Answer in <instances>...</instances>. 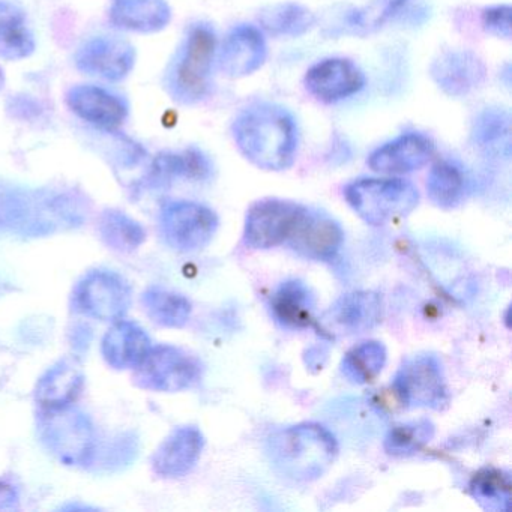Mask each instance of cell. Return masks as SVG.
Returning a JSON list of instances; mask_svg holds the SVG:
<instances>
[{
  "label": "cell",
  "instance_id": "cell-6",
  "mask_svg": "<svg viewBox=\"0 0 512 512\" xmlns=\"http://www.w3.org/2000/svg\"><path fill=\"white\" fill-rule=\"evenodd\" d=\"M134 370L136 386L155 392L185 391L199 385L203 376L196 356L169 344L152 346Z\"/></svg>",
  "mask_w": 512,
  "mask_h": 512
},
{
  "label": "cell",
  "instance_id": "cell-11",
  "mask_svg": "<svg viewBox=\"0 0 512 512\" xmlns=\"http://www.w3.org/2000/svg\"><path fill=\"white\" fill-rule=\"evenodd\" d=\"M364 71L346 58H326L308 68L304 88L314 100L337 104L358 95L365 88Z\"/></svg>",
  "mask_w": 512,
  "mask_h": 512
},
{
  "label": "cell",
  "instance_id": "cell-30",
  "mask_svg": "<svg viewBox=\"0 0 512 512\" xmlns=\"http://www.w3.org/2000/svg\"><path fill=\"white\" fill-rule=\"evenodd\" d=\"M140 301L146 316L163 328H184L193 311L185 296L158 286L149 287Z\"/></svg>",
  "mask_w": 512,
  "mask_h": 512
},
{
  "label": "cell",
  "instance_id": "cell-15",
  "mask_svg": "<svg viewBox=\"0 0 512 512\" xmlns=\"http://www.w3.org/2000/svg\"><path fill=\"white\" fill-rule=\"evenodd\" d=\"M382 296L374 292H352L338 298L319 320L331 335H356L371 331L382 322Z\"/></svg>",
  "mask_w": 512,
  "mask_h": 512
},
{
  "label": "cell",
  "instance_id": "cell-14",
  "mask_svg": "<svg viewBox=\"0 0 512 512\" xmlns=\"http://www.w3.org/2000/svg\"><path fill=\"white\" fill-rule=\"evenodd\" d=\"M136 65V50L119 37H94L77 50L76 67L106 82H121Z\"/></svg>",
  "mask_w": 512,
  "mask_h": 512
},
{
  "label": "cell",
  "instance_id": "cell-29",
  "mask_svg": "<svg viewBox=\"0 0 512 512\" xmlns=\"http://www.w3.org/2000/svg\"><path fill=\"white\" fill-rule=\"evenodd\" d=\"M34 52V35L25 13L11 2H0V58L22 61Z\"/></svg>",
  "mask_w": 512,
  "mask_h": 512
},
{
  "label": "cell",
  "instance_id": "cell-7",
  "mask_svg": "<svg viewBox=\"0 0 512 512\" xmlns=\"http://www.w3.org/2000/svg\"><path fill=\"white\" fill-rule=\"evenodd\" d=\"M392 391L398 401L410 409L440 410L449 401L442 362L431 353L407 358L395 373Z\"/></svg>",
  "mask_w": 512,
  "mask_h": 512
},
{
  "label": "cell",
  "instance_id": "cell-27",
  "mask_svg": "<svg viewBox=\"0 0 512 512\" xmlns=\"http://www.w3.org/2000/svg\"><path fill=\"white\" fill-rule=\"evenodd\" d=\"M214 172L208 155L200 149L188 148L179 152H164L152 164V178L158 184H169L176 179L208 181Z\"/></svg>",
  "mask_w": 512,
  "mask_h": 512
},
{
  "label": "cell",
  "instance_id": "cell-32",
  "mask_svg": "<svg viewBox=\"0 0 512 512\" xmlns=\"http://www.w3.org/2000/svg\"><path fill=\"white\" fill-rule=\"evenodd\" d=\"M511 476L505 470L485 467L473 475L469 490L485 511H508L511 503Z\"/></svg>",
  "mask_w": 512,
  "mask_h": 512
},
{
  "label": "cell",
  "instance_id": "cell-25",
  "mask_svg": "<svg viewBox=\"0 0 512 512\" xmlns=\"http://www.w3.org/2000/svg\"><path fill=\"white\" fill-rule=\"evenodd\" d=\"M473 145L487 155L508 158L511 154V113L487 107L476 115L470 130Z\"/></svg>",
  "mask_w": 512,
  "mask_h": 512
},
{
  "label": "cell",
  "instance_id": "cell-3",
  "mask_svg": "<svg viewBox=\"0 0 512 512\" xmlns=\"http://www.w3.org/2000/svg\"><path fill=\"white\" fill-rule=\"evenodd\" d=\"M218 40L208 23L188 28L166 73V89L182 106H196L211 94L212 73L217 64Z\"/></svg>",
  "mask_w": 512,
  "mask_h": 512
},
{
  "label": "cell",
  "instance_id": "cell-12",
  "mask_svg": "<svg viewBox=\"0 0 512 512\" xmlns=\"http://www.w3.org/2000/svg\"><path fill=\"white\" fill-rule=\"evenodd\" d=\"M487 65L472 50H443L430 65L434 85L451 98H464L478 91L487 79Z\"/></svg>",
  "mask_w": 512,
  "mask_h": 512
},
{
  "label": "cell",
  "instance_id": "cell-9",
  "mask_svg": "<svg viewBox=\"0 0 512 512\" xmlns=\"http://www.w3.org/2000/svg\"><path fill=\"white\" fill-rule=\"evenodd\" d=\"M131 286L113 271L89 272L73 292V308L89 319L116 322L124 319L131 305Z\"/></svg>",
  "mask_w": 512,
  "mask_h": 512
},
{
  "label": "cell",
  "instance_id": "cell-21",
  "mask_svg": "<svg viewBox=\"0 0 512 512\" xmlns=\"http://www.w3.org/2000/svg\"><path fill=\"white\" fill-rule=\"evenodd\" d=\"M151 347V338L142 326L131 320L119 319L104 335L101 353L110 367L128 370L136 368Z\"/></svg>",
  "mask_w": 512,
  "mask_h": 512
},
{
  "label": "cell",
  "instance_id": "cell-10",
  "mask_svg": "<svg viewBox=\"0 0 512 512\" xmlns=\"http://www.w3.org/2000/svg\"><path fill=\"white\" fill-rule=\"evenodd\" d=\"M307 206L283 199H262L248 209L244 242L254 250H269L286 244Z\"/></svg>",
  "mask_w": 512,
  "mask_h": 512
},
{
  "label": "cell",
  "instance_id": "cell-35",
  "mask_svg": "<svg viewBox=\"0 0 512 512\" xmlns=\"http://www.w3.org/2000/svg\"><path fill=\"white\" fill-rule=\"evenodd\" d=\"M482 28L487 34L502 40H511L512 10L511 5H491L481 13Z\"/></svg>",
  "mask_w": 512,
  "mask_h": 512
},
{
  "label": "cell",
  "instance_id": "cell-19",
  "mask_svg": "<svg viewBox=\"0 0 512 512\" xmlns=\"http://www.w3.org/2000/svg\"><path fill=\"white\" fill-rule=\"evenodd\" d=\"M67 104L74 115L101 130H118L128 118L124 98L101 86H74L67 92Z\"/></svg>",
  "mask_w": 512,
  "mask_h": 512
},
{
  "label": "cell",
  "instance_id": "cell-28",
  "mask_svg": "<svg viewBox=\"0 0 512 512\" xmlns=\"http://www.w3.org/2000/svg\"><path fill=\"white\" fill-rule=\"evenodd\" d=\"M260 28L277 38H299L316 26L313 11L296 2H280L260 10Z\"/></svg>",
  "mask_w": 512,
  "mask_h": 512
},
{
  "label": "cell",
  "instance_id": "cell-18",
  "mask_svg": "<svg viewBox=\"0 0 512 512\" xmlns=\"http://www.w3.org/2000/svg\"><path fill=\"white\" fill-rule=\"evenodd\" d=\"M433 155L430 137L410 131L374 149L367 163L371 170L383 175H407L422 169Z\"/></svg>",
  "mask_w": 512,
  "mask_h": 512
},
{
  "label": "cell",
  "instance_id": "cell-23",
  "mask_svg": "<svg viewBox=\"0 0 512 512\" xmlns=\"http://www.w3.org/2000/svg\"><path fill=\"white\" fill-rule=\"evenodd\" d=\"M85 377L82 368L73 359H64L53 365L37 386V403L41 410L73 406L83 389Z\"/></svg>",
  "mask_w": 512,
  "mask_h": 512
},
{
  "label": "cell",
  "instance_id": "cell-2",
  "mask_svg": "<svg viewBox=\"0 0 512 512\" xmlns=\"http://www.w3.org/2000/svg\"><path fill=\"white\" fill-rule=\"evenodd\" d=\"M266 455L278 475L290 481L311 482L334 464L338 443L323 425L302 422L272 434L266 440Z\"/></svg>",
  "mask_w": 512,
  "mask_h": 512
},
{
  "label": "cell",
  "instance_id": "cell-13",
  "mask_svg": "<svg viewBox=\"0 0 512 512\" xmlns=\"http://www.w3.org/2000/svg\"><path fill=\"white\" fill-rule=\"evenodd\" d=\"M268 53L262 29L244 23L227 32L217 50V65L229 79H244L265 65Z\"/></svg>",
  "mask_w": 512,
  "mask_h": 512
},
{
  "label": "cell",
  "instance_id": "cell-26",
  "mask_svg": "<svg viewBox=\"0 0 512 512\" xmlns=\"http://www.w3.org/2000/svg\"><path fill=\"white\" fill-rule=\"evenodd\" d=\"M427 193L437 208H458L469 196V176L457 161H437L428 173Z\"/></svg>",
  "mask_w": 512,
  "mask_h": 512
},
{
  "label": "cell",
  "instance_id": "cell-1",
  "mask_svg": "<svg viewBox=\"0 0 512 512\" xmlns=\"http://www.w3.org/2000/svg\"><path fill=\"white\" fill-rule=\"evenodd\" d=\"M230 134L242 157L266 172L290 169L298 157V122L281 104H248L233 119Z\"/></svg>",
  "mask_w": 512,
  "mask_h": 512
},
{
  "label": "cell",
  "instance_id": "cell-20",
  "mask_svg": "<svg viewBox=\"0 0 512 512\" xmlns=\"http://www.w3.org/2000/svg\"><path fill=\"white\" fill-rule=\"evenodd\" d=\"M205 448V436L194 425L175 428L158 446L152 457V469L163 478H182L199 463Z\"/></svg>",
  "mask_w": 512,
  "mask_h": 512
},
{
  "label": "cell",
  "instance_id": "cell-4",
  "mask_svg": "<svg viewBox=\"0 0 512 512\" xmlns=\"http://www.w3.org/2000/svg\"><path fill=\"white\" fill-rule=\"evenodd\" d=\"M350 208L371 226H385L406 218L419 205L415 185L400 178H361L344 188Z\"/></svg>",
  "mask_w": 512,
  "mask_h": 512
},
{
  "label": "cell",
  "instance_id": "cell-34",
  "mask_svg": "<svg viewBox=\"0 0 512 512\" xmlns=\"http://www.w3.org/2000/svg\"><path fill=\"white\" fill-rule=\"evenodd\" d=\"M436 427L427 418L395 425L386 433L383 448L394 457H410L418 454L433 440Z\"/></svg>",
  "mask_w": 512,
  "mask_h": 512
},
{
  "label": "cell",
  "instance_id": "cell-36",
  "mask_svg": "<svg viewBox=\"0 0 512 512\" xmlns=\"http://www.w3.org/2000/svg\"><path fill=\"white\" fill-rule=\"evenodd\" d=\"M19 505V493L13 485L0 481V511H11Z\"/></svg>",
  "mask_w": 512,
  "mask_h": 512
},
{
  "label": "cell",
  "instance_id": "cell-8",
  "mask_svg": "<svg viewBox=\"0 0 512 512\" xmlns=\"http://www.w3.org/2000/svg\"><path fill=\"white\" fill-rule=\"evenodd\" d=\"M160 232L173 250L193 253L203 250L217 233V214L202 203L173 200L161 208Z\"/></svg>",
  "mask_w": 512,
  "mask_h": 512
},
{
  "label": "cell",
  "instance_id": "cell-5",
  "mask_svg": "<svg viewBox=\"0 0 512 512\" xmlns=\"http://www.w3.org/2000/svg\"><path fill=\"white\" fill-rule=\"evenodd\" d=\"M40 434L44 445L68 466L91 463L97 433L91 419L73 406L41 410Z\"/></svg>",
  "mask_w": 512,
  "mask_h": 512
},
{
  "label": "cell",
  "instance_id": "cell-16",
  "mask_svg": "<svg viewBox=\"0 0 512 512\" xmlns=\"http://www.w3.org/2000/svg\"><path fill=\"white\" fill-rule=\"evenodd\" d=\"M343 242V229L334 218L307 208L286 244L305 259L329 262L337 256Z\"/></svg>",
  "mask_w": 512,
  "mask_h": 512
},
{
  "label": "cell",
  "instance_id": "cell-31",
  "mask_svg": "<svg viewBox=\"0 0 512 512\" xmlns=\"http://www.w3.org/2000/svg\"><path fill=\"white\" fill-rule=\"evenodd\" d=\"M388 352L380 341H364L341 359L340 371L353 385H365L376 379L386 365Z\"/></svg>",
  "mask_w": 512,
  "mask_h": 512
},
{
  "label": "cell",
  "instance_id": "cell-24",
  "mask_svg": "<svg viewBox=\"0 0 512 512\" xmlns=\"http://www.w3.org/2000/svg\"><path fill=\"white\" fill-rule=\"evenodd\" d=\"M314 308L316 296L299 280L286 281L271 296L272 316L284 328H310L314 325Z\"/></svg>",
  "mask_w": 512,
  "mask_h": 512
},
{
  "label": "cell",
  "instance_id": "cell-17",
  "mask_svg": "<svg viewBox=\"0 0 512 512\" xmlns=\"http://www.w3.org/2000/svg\"><path fill=\"white\" fill-rule=\"evenodd\" d=\"M428 10L418 0H370L367 5L349 11L344 17V34L365 37L389 23H424Z\"/></svg>",
  "mask_w": 512,
  "mask_h": 512
},
{
  "label": "cell",
  "instance_id": "cell-22",
  "mask_svg": "<svg viewBox=\"0 0 512 512\" xmlns=\"http://www.w3.org/2000/svg\"><path fill=\"white\" fill-rule=\"evenodd\" d=\"M109 17L122 31L157 34L169 26L172 8L167 0H112Z\"/></svg>",
  "mask_w": 512,
  "mask_h": 512
},
{
  "label": "cell",
  "instance_id": "cell-37",
  "mask_svg": "<svg viewBox=\"0 0 512 512\" xmlns=\"http://www.w3.org/2000/svg\"><path fill=\"white\" fill-rule=\"evenodd\" d=\"M4 85H5V74H4V71H2V68H0V91H2V89H4Z\"/></svg>",
  "mask_w": 512,
  "mask_h": 512
},
{
  "label": "cell",
  "instance_id": "cell-33",
  "mask_svg": "<svg viewBox=\"0 0 512 512\" xmlns=\"http://www.w3.org/2000/svg\"><path fill=\"white\" fill-rule=\"evenodd\" d=\"M98 229L103 241L112 250L121 251V253L137 250L146 239L145 229L140 226V223L115 209H110L101 215Z\"/></svg>",
  "mask_w": 512,
  "mask_h": 512
}]
</instances>
